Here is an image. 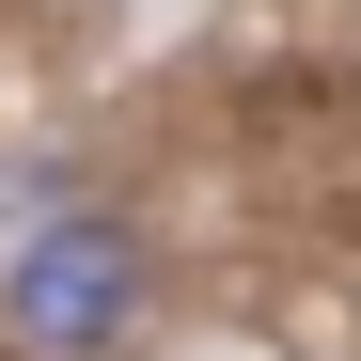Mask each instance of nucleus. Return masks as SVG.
<instances>
[{
  "mask_svg": "<svg viewBox=\"0 0 361 361\" xmlns=\"http://www.w3.org/2000/svg\"><path fill=\"white\" fill-rule=\"evenodd\" d=\"M0 314H16V345H47V361L126 345L142 330V235L126 220H47L16 252V283H0Z\"/></svg>",
  "mask_w": 361,
  "mask_h": 361,
  "instance_id": "f257e3e1",
  "label": "nucleus"
}]
</instances>
